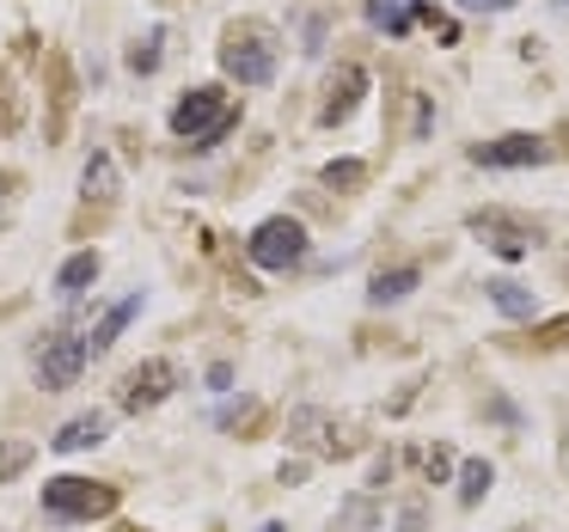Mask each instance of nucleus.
<instances>
[{"instance_id":"obj_1","label":"nucleus","mask_w":569,"mask_h":532,"mask_svg":"<svg viewBox=\"0 0 569 532\" xmlns=\"http://www.w3.org/2000/svg\"><path fill=\"white\" fill-rule=\"evenodd\" d=\"M221 68L239 80V87H270L276 80V31L258 26V19H239L221 38Z\"/></svg>"},{"instance_id":"obj_2","label":"nucleus","mask_w":569,"mask_h":532,"mask_svg":"<svg viewBox=\"0 0 569 532\" xmlns=\"http://www.w3.org/2000/svg\"><path fill=\"white\" fill-rule=\"evenodd\" d=\"M233 123H239V104L221 87H197L172 104V135L190 141V148H214Z\"/></svg>"},{"instance_id":"obj_3","label":"nucleus","mask_w":569,"mask_h":532,"mask_svg":"<svg viewBox=\"0 0 569 532\" xmlns=\"http://www.w3.org/2000/svg\"><path fill=\"white\" fill-rule=\"evenodd\" d=\"M87 361H92V343H87V331H74V324L43 331L38 349H31V373H38L43 392H68V385L87 373Z\"/></svg>"},{"instance_id":"obj_4","label":"nucleus","mask_w":569,"mask_h":532,"mask_svg":"<svg viewBox=\"0 0 569 532\" xmlns=\"http://www.w3.org/2000/svg\"><path fill=\"white\" fill-rule=\"evenodd\" d=\"M117 508V483L92 478H50L43 483V514L50 520H104Z\"/></svg>"},{"instance_id":"obj_5","label":"nucleus","mask_w":569,"mask_h":532,"mask_svg":"<svg viewBox=\"0 0 569 532\" xmlns=\"http://www.w3.org/2000/svg\"><path fill=\"white\" fill-rule=\"evenodd\" d=\"M178 385H184V373H178V361L153 355V361H141V368H129V373H123V385H117V404H123L129 416H141V410L166 404V398H172Z\"/></svg>"},{"instance_id":"obj_6","label":"nucleus","mask_w":569,"mask_h":532,"mask_svg":"<svg viewBox=\"0 0 569 532\" xmlns=\"http://www.w3.org/2000/svg\"><path fill=\"white\" fill-rule=\"evenodd\" d=\"M246 251H251L258 270H295V263L307 258V227L288 221V214H270V221L246 239Z\"/></svg>"},{"instance_id":"obj_7","label":"nucleus","mask_w":569,"mask_h":532,"mask_svg":"<svg viewBox=\"0 0 569 532\" xmlns=\"http://www.w3.org/2000/svg\"><path fill=\"white\" fill-rule=\"evenodd\" d=\"M471 233H478L483 245L496 251V258H527V251L539 245V227H532V221H520V214H502V209L471 214Z\"/></svg>"},{"instance_id":"obj_8","label":"nucleus","mask_w":569,"mask_h":532,"mask_svg":"<svg viewBox=\"0 0 569 532\" xmlns=\"http://www.w3.org/2000/svg\"><path fill=\"white\" fill-rule=\"evenodd\" d=\"M545 160H551V141L539 135H502L471 148V165H545Z\"/></svg>"},{"instance_id":"obj_9","label":"nucleus","mask_w":569,"mask_h":532,"mask_svg":"<svg viewBox=\"0 0 569 532\" xmlns=\"http://www.w3.org/2000/svg\"><path fill=\"white\" fill-rule=\"evenodd\" d=\"M288 441H295V446H307V453H325V459L349 453V441H337V422L325 416V410H312V404L288 416Z\"/></svg>"},{"instance_id":"obj_10","label":"nucleus","mask_w":569,"mask_h":532,"mask_svg":"<svg viewBox=\"0 0 569 532\" xmlns=\"http://www.w3.org/2000/svg\"><path fill=\"white\" fill-rule=\"evenodd\" d=\"M361 92H368V74H361L356 62H343L331 80H325V104H319V123H343L349 111L361 104Z\"/></svg>"},{"instance_id":"obj_11","label":"nucleus","mask_w":569,"mask_h":532,"mask_svg":"<svg viewBox=\"0 0 569 532\" xmlns=\"http://www.w3.org/2000/svg\"><path fill=\"white\" fill-rule=\"evenodd\" d=\"M104 434H111V416L104 410H80V416H68L62 429L50 434V446L56 453H87V446H99Z\"/></svg>"},{"instance_id":"obj_12","label":"nucleus","mask_w":569,"mask_h":532,"mask_svg":"<svg viewBox=\"0 0 569 532\" xmlns=\"http://www.w3.org/2000/svg\"><path fill=\"white\" fill-rule=\"evenodd\" d=\"M92 282H99V251H74V258L62 263V275H56V294H62V300H80Z\"/></svg>"},{"instance_id":"obj_13","label":"nucleus","mask_w":569,"mask_h":532,"mask_svg":"<svg viewBox=\"0 0 569 532\" xmlns=\"http://www.w3.org/2000/svg\"><path fill=\"white\" fill-rule=\"evenodd\" d=\"M136 312H141V294H129V300H117V307H111V312H104V319H99V324H92V331H87V343H92V355H104V349H111V343H117V331H123V324H129V319H136Z\"/></svg>"},{"instance_id":"obj_14","label":"nucleus","mask_w":569,"mask_h":532,"mask_svg":"<svg viewBox=\"0 0 569 532\" xmlns=\"http://www.w3.org/2000/svg\"><path fill=\"white\" fill-rule=\"evenodd\" d=\"M490 288V300H496V312H502V319H532V312H539V300H532V288H520V282H483Z\"/></svg>"},{"instance_id":"obj_15","label":"nucleus","mask_w":569,"mask_h":532,"mask_svg":"<svg viewBox=\"0 0 569 532\" xmlns=\"http://www.w3.org/2000/svg\"><path fill=\"white\" fill-rule=\"evenodd\" d=\"M80 190H87V202H92V197H99V202L117 197V165H111V153H92L87 172H80Z\"/></svg>"},{"instance_id":"obj_16","label":"nucleus","mask_w":569,"mask_h":532,"mask_svg":"<svg viewBox=\"0 0 569 532\" xmlns=\"http://www.w3.org/2000/svg\"><path fill=\"white\" fill-rule=\"evenodd\" d=\"M490 483H496V471L483 465V459H466V465H459V502L478 508L483 495H490Z\"/></svg>"},{"instance_id":"obj_17","label":"nucleus","mask_w":569,"mask_h":532,"mask_svg":"<svg viewBox=\"0 0 569 532\" xmlns=\"http://www.w3.org/2000/svg\"><path fill=\"white\" fill-rule=\"evenodd\" d=\"M410 288H417V270H380L373 275V288H368V300L373 307H392V300H405Z\"/></svg>"},{"instance_id":"obj_18","label":"nucleus","mask_w":569,"mask_h":532,"mask_svg":"<svg viewBox=\"0 0 569 532\" xmlns=\"http://www.w3.org/2000/svg\"><path fill=\"white\" fill-rule=\"evenodd\" d=\"M368 26H380L386 38H405V31H410V13L398 7V0H368Z\"/></svg>"},{"instance_id":"obj_19","label":"nucleus","mask_w":569,"mask_h":532,"mask_svg":"<svg viewBox=\"0 0 569 532\" xmlns=\"http://www.w3.org/2000/svg\"><path fill=\"white\" fill-rule=\"evenodd\" d=\"M160 43H166L160 31H148V38H136V43H129V68H136V74H153V68H160V56H166Z\"/></svg>"},{"instance_id":"obj_20","label":"nucleus","mask_w":569,"mask_h":532,"mask_svg":"<svg viewBox=\"0 0 569 532\" xmlns=\"http://www.w3.org/2000/svg\"><path fill=\"white\" fill-rule=\"evenodd\" d=\"M31 453H38V446H31V441H19V434H13V441H0V483H7V478H19V471L31 465Z\"/></svg>"},{"instance_id":"obj_21","label":"nucleus","mask_w":569,"mask_h":532,"mask_svg":"<svg viewBox=\"0 0 569 532\" xmlns=\"http://www.w3.org/2000/svg\"><path fill=\"white\" fill-rule=\"evenodd\" d=\"M361 178H368V172H361V160H331V165H325V184H331V190H349V184H361Z\"/></svg>"},{"instance_id":"obj_22","label":"nucleus","mask_w":569,"mask_h":532,"mask_svg":"<svg viewBox=\"0 0 569 532\" xmlns=\"http://www.w3.org/2000/svg\"><path fill=\"white\" fill-rule=\"evenodd\" d=\"M422 471H429V483H441L447 471H453V453H447V446H429V453H422Z\"/></svg>"},{"instance_id":"obj_23","label":"nucleus","mask_w":569,"mask_h":532,"mask_svg":"<svg viewBox=\"0 0 569 532\" xmlns=\"http://www.w3.org/2000/svg\"><path fill=\"white\" fill-rule=\"evenodd\" d=\"M251 416H258V404H251V398H246V404H227V410H221L227 429H239V422H251Z\"/></svg>"},{"instance_id":"obj_24","label":"nucleus","mask_w":569,"mask_h":532,"mask_svg":"<svg viewBox=\"0 0 569 532\" xmlns=\"http://www.w3.org/2000/svg\"><path fill=\"white\" fill-rule=\"evenodd\" d=\"M459 7H466V13H508L515 0H459Z\"/></svg>"},{"instance_id":"obj_25","label":"nucleus","mask_w":569,"mask_h":532,"mask_svg":"<svg viewBox=\"0 0 569 532\" xmlns=\"http://www.w3.org/2000/svg\"><path fill=\"white\" fill-rule=\"evenodd\" d=\"M209 385H214V392H227V385H233V368H227V361H214V368H209Z\"/></svg>"},{"instance_id":"obj_26","label":"nucleus","mask_w":569,"mask_h":532,"mask_svg":"<svg viewBox=\"0 0 569 532\" xmlns=\"http://www.w3.org/2000/svg\"><path fill=\"white\" fill-rule=\"evenodd\" d=\"M258 532H282V526H276V520H270V526H258Z\"/></svg>"},{"instance_id":"obj_27","label":"nucleus","mask_w":569,"mask_h":532,"mask_svg":"<svg viewBox=\"0 0 569 532\" xmlns=\"http://www.w3.org/2000/svg\"><path fill=\"white\" fill-rule=\"evenodd\" d=\"M563 7H569V0H563Z\"/></svg>"}]
</instances>
